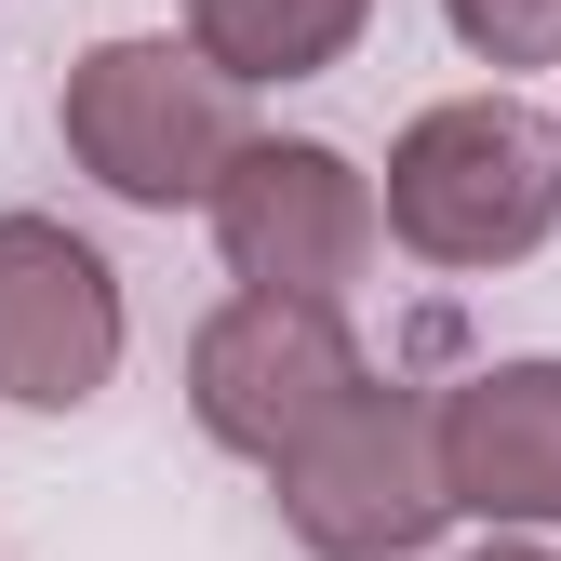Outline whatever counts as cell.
I'll list each match as a JSON object with an SVG mask.
<instances>
[{
  "mask_svg": "<svg viewBox=\"0 0 561 561\" xmlns=\"http://www.w3.org/2000/svg\"><path fill=\"white\" fill-rule=\"evenodd\" d=\"M362 388V347H347L334 308H280V295H228L215 321L187 334V414L215 428L228 455L280 468L321 414Z\"/></svg>",
  "mask_w": 561,
  "mask_h": 561,
  "instance_id": "obj_5",
  "label": "cell"
},
{
  "mask_svg": "<svg viewBox=\"0 0 561 561\" xmlns=\"http://www.w3.org/2000/svg\"><path fill=\"white\" fill-rule=\"evenodd\" d=\"M442 27L481 67H561V0H442Z\"/></svg>",
  "mask_w": 561,
  "mask_h": 561,
  "instance_id": "obj_9",
  "label": "cell"
},
{
  "mask_svg": "<svg viewBox=\"0 0 561 561\" xmlns=\"http://www.w3.org/2000/svg\"><path fill=\"white\" fill-rule=\"evenodd\" d=\"M468 561H561V548H468Z\"/></svg>",
  "mask_w": 561,
  "mask_h": 561,
  "instance_id": "obj_10",
  "label": "cell"
},
{
  "mask_svg": "<svg viewBox=\"0 0 561 561\" xmlns=\"http://www.w3.org/2000/svg\"><path fill=\"white\" fill-rule=\"evenodd\" d=\"M107 375H121V267L54 215H0V401L81 414Z\"/></svg>",
  "mask_w": 561,
  "mask_h": 561,
  "instance_id": "obj_6",
  "label": "cell"
},
{
  "mask_svg": "<svg viewBox=\"0 0 561 561\" xmlns=\"http://www.w3.org/2000/svg\"><path fill=\"white\" fill-rule=\"evenodd\" d=\"M442 495L481 522H561V362H481L428 401Z\"/></svg>",
  "mask_w": 561,
  "mask_h": 561,
  "instance_id": "obj_7",
  "label": "cell"
},
{
  "mask_svg": "<svg viewBox=\"0 0 561 561\" xmlns=\"http://www.w3.org/2000/svg\"><path fill=\"white\" fill-rule=\"evenodd\" d=\"M67 161H81L107 201L134 215H187V201H215L241 121H228V81L201 67L187 41H94L67 67Z\"/></svg>",
  "mask_w": 561,
  "mask_h": 561,
  "instance_id": "obj_2",
  "label": "cell"
},
{
  "mask_svg": "<svg viewBox=\"0 0 561 561\" xmlns=\"http://www.w3.org/2000/svg\"><path fill=\"white\" fill-rule=\"evenodd\" d=\"M267 481H280L295 548H321V561H414V548L455 522V495H442V442H428V401H414V388H375V375L347 388Z\"/></svg>",
  "mask_w": 561,
  "mask_h": 561,
  "instance_id": "obj_3",
  "label": "cell"
},
{
  "mask_svg": "<svg viewBox=\"0 0 561 561\" xmlns=\"http://www.w3.org/2000/svg\"><path fill=\"white\" fill-rule=\"evenodd\" d=\"M375 228L428 267H522L561 228V121H535L522 94H442L401 121Z\"/></svg>",
  "mask_w": 561,
  "mask_h": 561,
  "instance_id": "obj_1",
  "label": "cell"
},
{
  "mask_svg": "<svg viewBox=\"0 0 561 561\" xmlns=\"http://www.w3.org/2000/svg\"><path fill=\"white\" fill-rule=\"evenodd\" d=\"M375 27V0H187V54L215 81H321V67Z\"/></svg>",
  "mask_w": 561,
  "mask_h": 561,
  "instance_id": "obj_8",
  "label": "cell"
},
{
  "mask_svg": "<svg viewBox=\"0 0 561 561\" xmlns=\"http://www.w3.org/2000/svg\"><path fill=\"white\" fill-rule=\"evenodd\" d=\"M201 215H215L228 280L280 295V308H334L375 267V174L347 148H321V134H241Z\"/></svg>",
  "mask_w": 561,
  "mask_h": 561,
  "instance_id": "obj_4",
  "label": "cell"
}]
</instances>
